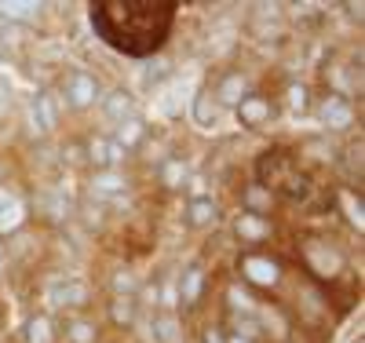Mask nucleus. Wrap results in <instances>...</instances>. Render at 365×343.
<instances>
[{
  "mask_svg": "<svg viewBox=\"0 0 365 343\" xmlns=\"http://www.w3.org/2000/svg\"><path fill=\"white\" fill-rule=\"evenodd\" d=\"M175 22V4L172 0H99L91 4V29L103 37V44H110L113 51L125 55H150L158 51Z\"/></svg>",
  "mask_w": 365,
  "mask_h": 343,
  "instance_id": "nucleus-1",
  "label": "nucleus"
},
{
  "mask_svg": "<svg viewBox=\"0 0 365 343\" xmlns=\"http://www.w3.org/2000/svg\"><path fill=\"white\" fill-rule=\"evenodd\" d=\"M63 96H66L70 106L84 110V106H91V103L99 99V84H96V77H91V73L73 70V73H66V81H63Z\"/></svg>",
  "mask_w": 365,
  "mask_h": 343,
  "instance_id": "nucleus-2",
  "label": "nucleus"
},
{
  "mask_svg": "<svg viewBox=\"0 0 365 343\" xmlns=\"http://www.w3.org/2000/svg\"><path fill=\"white\" fill-rule=\"evenodd\" d=\"M270 99H263V96H249V99H241L237 103V121L245 124L249 132H256V128H263V124L270 121Z\"/></svg>",
  "mask_w": 365,
  "mask_h": 343,
  "instance_id": "nucleus-3",
  "label": "nucleus"
},
{
  "mask_svg": "<svg viewBox=\"0 0 365 343\" xmlns=\"http://www.w3.org/2000/svg\"><path fill=\"white\" fill-rule=\"evenodd\" d=\"M249 91V81L241 73H223V81L216 84V91H212V99H216L220 106H237L241 99H245Z\"/></svg>",
  "mask_w": 365,
  "mask_h": 343,
  "instance_id": "nucleus-4",
  "label": "nucleus"
},
{
  "mask_svg": "<svg viewBox=\"0 0 365 343\" xmlns=\"http://www.w3.org/2000/svg\"><path fill=\"white\" fill-rule=\"evenodd\" d=\"M103 113H106L110 121H117V124H125V121L135 117V103H132V96H128L125 88H113L110 96L103 99Z\"/></svg>",
  "mask_w": 365,
  "mask_h": 343,
  "instance_id": "nucleus-5",
  "label": "nucleus"
},
{
  "mask_svg": "<svg viewBox=\"0 0 365 343\" xmlns=\"http://www.w3.org/2000/svg\"><path fill=\"white\" fill-rule=\"evenodd\" d=\"M34 124H37V132H55V124H58V103L51 91H41V96L34 99Z\"/></svg>",
  "mask_w": 365,
  "mask_h": 343,
  "instance_id": "nucleus-6",
  "label": "nucleus"
},
{
  "mask_svg": "<svg viewBox=\"0 0 365 343\" xmlns=\"http://www.w3.org/2000/svg\"><path fill=\"white\" fill-rule=\"evenodd\" d=\"M88 158L96 161L99 168H113V165H120L125 150H120L113 139H91V143H88Z\"/></svg>",
  "mask_w": 365,
  "mask_h": 343,
  "instance_id": "nucleus-7",
  "label": "nucleus"
},
{
  "mask_svg": "<svg viewBox=\"0 0 365 343\" xmlns=\"http://www.w3.org/2000/svg\"><path fill=\"white\" fill-rule=\"evenodd\" d=\"M19 220H22V201L8 190V186H0V230L19 227Z\"/></svg>",
  "mask_w": 365,
  "mask_h": 343,
  "instance_id": "nucleus-8",
  "label": "nucleus"
},
{
  "mask_svg": "<svg viewBox=\"0 0 365 343\" xmlns=\"http://www.w3.org/2000/svg\"><path fill=\"white\" fill-rule=\"evenodd\" d=\"M48 300H51V307H81V303L88 300V289L77 285V282H70V285H55V289L48 292Z\"/></svg>",
  "mask_w": 365,
  "mask_h": 343,
  "instance_id": "nucleus-9",
  "label": "nucleus"
},
{
  "mask_svg": "<svg viewBox=\"0 0 365 343\" xmlns=\"http://www.w3.org/2000/svg\"><path fill=\"white\" fill-rule=\"evenodd\" d=\"M143 139H146V124H143L139 117H132V121H125V124H117L113 143H117L120 150H132V146H139Z\"/></svg>",
  "mask_w": 365,
  "mask_h": 343,
  "instance_id": "nucleus-10",
  "label": "nucleus"
},
{
  "mask_svg": "<svg viewBox=\"0 0 365 343\" xmlns=\"http://www.w3.org/2000/svg\"><path fill=\"white\" fill-rule=\"evenodd\" d=\"M322 121L329 124V128H347L351 124V106L344 103V99H325V106H322Z\"/></svg>",
  "mask_w": 365,
  "mask_h": 343,
  "instance_id": "nucleus-11",
  "label": "nucleus"
},
{
  "mask_svg": "<svg viewBox=\"0 0 365 343\" xmlns=\"http://www.w3.org/2000/svg\"><path fill=\"white\" fill-rule=\"evenodd\" d=\"M245 274L252 277V282L267 285V282L278 277V263H270L267 256H245Z\"/></svg>",
  "mask_w": 365,
  "mask_h": 343,
  "instance_id": "nucleus-12",
  "label": "nucleus"
},
{
  "mask_svg": "<svg viewBox=\"0 0 365 343\" xmlns=\"http://www.w3.org/2000/svg\"><path fill=\"white\" fill-rule=\"evenodd\" d=\"M187 220H190V227H208V223H216V220H220V208L212 205L208 198H201V201H190Z\"/></svg>",
  "mask_w": 365,
  "mask_h": 343,
  "instance_id": "nucleus-13",
  "label": "nucleus"
},
{
  "mask_svg": "<svg viewBox=\"0 0 365 343\" xmlns=\"http://www.w3.org/2000/svg\"><path fill=\"white\" fill-rule=\"evenodd\" d=\"M194 121L201 124V128H212V124H220V110L208 106V91H197L194 99Z\"/></svg>",
  "mask_w": 365,
  "mask_h": 343,
  "instance_id": "nucleus-14",
  "label": "nucleus"
},
{
  "mask_svg": "<svg viewBox=\"0 0 365 343\" xmlns=\"http://www.w3.org/2000/svg\"><path fill=\"white\" fill-rule=\"evenodd\" d=\"M66 336H70V343H96L99 339V329L91 325V322L73 318V322H66Z\"/></svg>",
  "mask_w": 365,
  "mask_h": 343,
  "instance_id": "nucleus-15",
  "label": "nucleus"
},
{
  "mask_svg": "<svg viewBox=\"0 0 365 343\" xmlns=\"http://www.w3.org/2000/svg\"><path fill=\"white\" fill-rule=\"evenodd\" d=\"M110 314H113L117 325H132L135 322V300L132 296H117L113 307H110Z\"/></svg>",
  "mask_w": 365,
  "mask_h": 343,
  "instance_id": "nucleus-16",
  "label": "nucleus"
},
{
  "mask_svg": "<svg viewBox=\"0 0 365 343\" xmlns=\"http://www.w3.org/2000/svg\"><path fill=\"white\" fill-rule=\"evenodd\" d=\"M117 190H125V179L117 172H103L91 179V194H117Z\"/></svg>",
  "mask_w": 365,
  "mask_h": 343,
  "instance_id": "nucleus-17",
  "label": "nucleus"
},
{
  "mask_svg": "<svg viewBox=\"0 0 365 343\" xmlns=\"http://www.w3.org/2000/svg\"><path fill=\"white\" fill-rule=\"evenodd\" d=\"M201 296V267H190L182 277V303H194Z\"/></svg>",
  "mask_w": 365,
  "mask_h": 343,
  "instance_id": "nucleus-18",
  "label": "nucleus"
},
{
  "mask_svg": "<svg viewBox=\"0 0 365 343\" xmlns=\"http://www.w3.org/2000/svg\"><path fill=\"white\" fill-rule=\"evenodd\" d=\"M26 339H29V343H48V318H29Z\"/></svg>",
  "mask_w": 365,
  "mask_h": 343,
  "instance_id": "nucleus-19",
  "label": "nucleus"
},
{
  "mask_svg": "<svg viewBox=\"0 0 365 343\" xmlns=\"http://www.w3.org/2000/svg\"><path fill=\"white\" fill-rule=\"evenodd\" d=\"M289 106H292V113L307 110V88H303V84H292L289 88Z\"/></svg>",
  "mask_w": 365,
  "mask_h": 343,
  "instance_id": "nucleus-20",
  "label": "nucleus"
},
{
  "mask_svg": "<svg viewBox=\"0 0 365 343\" xmlns=\"http://www.w3.org/2000/svg\"><path fill=\"white\" fill-rule=\"evenodd\" d=\"M245 205L256 208V212H259V208H270V194H263V186H252V190L245 194ZM256 212H252V215H256Z\"/></svg>",
  "mask_w": 365,
  "mask_h": 343,
  "instance_id": "nucleus-21",
  "label": "nucleus"
},
{
  "mask_svg": "<svg viewBox=\"0 0 365 343\" xmlns=\"http://www.w3.org/2000/svg\"><path fill=\"white\" fill-rule=\"evenodd\" d=\"M237 230H241V234H249V237H259V234H263L267 227L259 223V215H252V212H249V215H245V220H241V223H237Z\"/></svg>",
  "mask_w": 365,
  "mask_h": 343,
  "instance_id": "nucleus-22",
  "label": "nucleus"
},
{
  "mask_svg": "<svg viewBox=\"0 0 365 343\" xmlns=\"http://www.w3.org/2000/svg\"><path fill=\"white\" fill-rule=\"evenodd\" d=\"M158 329H161V339H165V343H175V332H179V329H175V318H172V314H161V318H158Z\"/></svg>",
  "mask_w": 365,
  "mask_h": 343,
  "instance_id": "nucleus-23",
  "label": "nucleus"
},
{
  "mask_svg": "<svg viewBox=\"0 0 365 343\" xmlns=\"http://www.w3.org/2000/svg\"><path fill=\"white\" fill-rule=\"evenodd\" d=\"M165 179L175 186V183H182V179H187V172H182V165H175V161H168L165 165Z\"/></svg>",
  "mask_w": 365,
  "mask_h": 343,
  "instance_id": "nucleus-24",
  "label": "nucleus"
},
{
  "mask_svg": "<svg viewBox=\"0 0 365 343\" xmlns=\"http://www.w3.org/2000/svg\"><path fill=\"white\" fill-rule=\"evenodd\" d=\"M113 289H117V292H135V282H132L128 274H117V282H113Z\"/></svg>",
  "mask_w": 365,
  "mask_h": 343,
  "instance_id": "nucleus-25",
  "label": "nucleus"
},
{
  "mask_svg": "<svg viewBox=\"0 0 365 343\" xmlns=\"http://www.w3.org/2000/svg\"><path fill=\"white\" fill-rule=\"evenodd\" d=\"M190 194H194V201L205 198V183H201V179H190Z\"/></svg>",
  "mask_w": 365,
  "mask_h": 343,
  "instance_id": "nucleus-26",
  "label": "nucleus"
},
{
  "mask_svg": "<svg viewBox=\"0 0 365 343\" xmlns=\"http://www.w3.org/2000/svg\"><path fill=\"white\" fill-rule=\"evenodd\" d=\"M208 343H220V332H208Z\"/></svg>",
  "mask_w": 365,
  "mask_h": 343,
  "instance_id": "nucleus-27",
  "label": "nucleus"
}]
</instances>
